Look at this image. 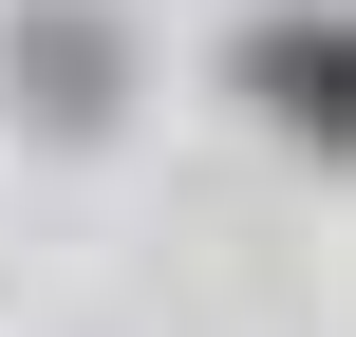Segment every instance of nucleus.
I'll return each mask as SVG.
<instances>
[{
  "label": "nucleus",
  "instance_id": "2",
  "mask_svg": "<svg viewBox=\"0 0 356 337\" xmlns=\"http://www.w3.org/2000/svg\"><path fill=\"white\" fill-rule=\"evenodd\" d=\"M225 75H244V113H282L300 150H338V113H356V56H338V19H319V0L244 19V56H225Z\"/></svg>",
  "mask_w": 356,
  "mask_h": 337
},
{
  "label": "nucleus",
  "instance_id": "1",
  "mask_svg": "<svg viewBox=\"0 0 356 337\" xmlns=\"http://www.w3.org/2000/svg\"><path fill=\"white\" fill-rule=\"evenodd\" d=\"M19 113H38V131H113V113H131V38H113L94 0H38V19H19Z\"/></svg>",
  "mask_w": 356,
  "mask_h": 337
}]
</instances>
